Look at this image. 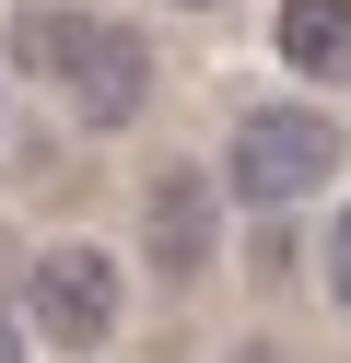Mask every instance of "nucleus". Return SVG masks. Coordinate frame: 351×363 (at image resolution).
I'll return each mask as SVG.
<instances>
[{"mask_svg":"<svg viewBox=\"0 0 351 363\" xmlns=\"http://www.w3.org/2000/svg\"><path fill=\"white\" fill-rule=\"evenodd\" d=\"M328 176H340V129L316 106H246L223 141V199H246V211H293Z\"/></svg>","mask_w":351,"mask_h":363,"instance_id":"nucleus-1","label":"nucleus"},{"mask_svg":"<svg viewBox=\"0 0 351 363\" xmlns=\"http://www.w3.org/2000/svg\"><path fill=\"white\" fill-rule=\"evenodd\" d=\"M23 316L47 328V352H106L117 316H129V281H117L106 246H47L23 269Z\"/></svg>","mask_w":351,"mask_h":363,"instance_id":"nucleus-2","label":"nucleus"},{"mask_svg":"<svg viewBox=\"0 0 351 363\" xmlns=\"http://www.w3.org/2000/svg\"><path fill=\"white\" fill-rule=\"evenodd\" d=\"M223 246V176L211 164H152L140 176V258L152 281H199Z\"/></svg>","mask_w":351,"mask_h":363,"instance_id":"nucleus-3","label":"nucleus"},{"mask_svg":"<svg viewBox=\"0 0 351 363\" xmlns=\"http://www.w3.org/2000/svg\"><path fill=\"white\" fill-rule=\"evenodd\" d=\"M140 94H152V48H140L129 24H106V12H94L82 48H70V71H59V106H70L82 129H129Z\"/></svg>","mask_w":351,"mask_h":363,"instance_id":"nucleus-4","label":"nucleus"},{"mask_svg":"<svg viewBox=\"0 0 351 363\" xmlns=\"http://www.w3.org/2000/svg\"><path fill=\"white\" fill-rule=\"evenodd\" d=\"M281 59L304 82H351V0H281Z\"/></svg>","mask_w":351,"mask_h":363,"instance_id":"nucleus-5","label":"nucleus"},{"mask_svg":"<svg viewBox=\"0 0 351 363\" xmlns=\"http://www.w3.org/2000/svg\"><path fill=\"white\" fill-rule=\"evenodd\" d=\"M82 24H94L82 0H23V12H12V71L59 82V71H70V48H82Z\"/></svg>","mask_w":351,"mask_h":363,"instance_id":"nucleus-6","label":"nucleus"},{"mask_svg":"<svg viewBox=\"0 0 351 363\" xmlns=\"http://www.w3.org/2000/svg\"><path fill=\"white\" fill-rule=\"evenodd\" d=\"M316 269H328V305H340V316H351V211H340V223H328V258H316Z\"/></svg>","mask_w":351,"mask_h":363,"instance_id":"nucleus-7","label":"nucleus"},{"mask_svg":"<svg viewBox=\"0 0 351 363\" xmlns=\"http://www.w3.org/2000/svg\"><path fill=\"white\" fill-rule=\"evenodd\" d=\"M0 363H23V328H12V316H0Z\"/></svg>","mask_w":351,"mask_h":363,"instance_id":"nucleus-8","label":"nucleus"},{"mask_svg":"<svg viewBox=\"0 0 351 363\" xmlns=\"http://www.w3.org/2000/svg\"><path fill=\"white\" fill-rule=\"evenodd\" d=\"M176 12H211V0H176Z\"/></svg>","mask_w":351,"mask_h":363,"instance_id":"nucleus-9","label":"nucleus"},{"mask_svg":"<svg viewBox=\"0 0 351 363\" xmlns=\"http://www.w3.org/2000/svg\"><path fill=\"white\" fill-rule=\"evenodd\" d=\"M246 363H281V352H246Z\"/></svg>","mask_w":351,"mask_h":363,"instance_id":"nucleus-10","label":"nucleus"}]
</instances>
